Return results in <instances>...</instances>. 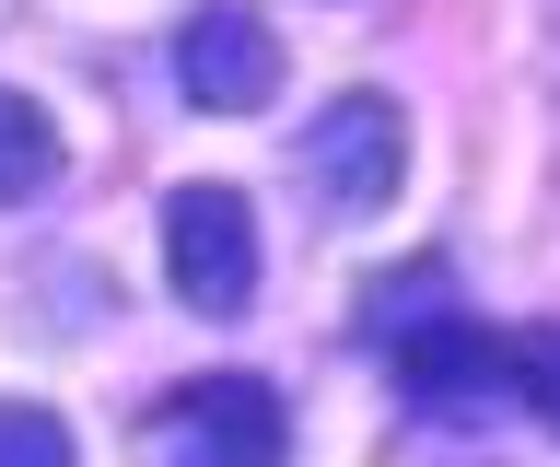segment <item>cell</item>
<instances>
[{
	"instance_id": "4",
	"label": "cell",
	"mask_w": 560,
	"mask_h": 467,
	"mask_svg": "<svg viewBox=\"0 0 560 467\" xmlns=\"http://www.w3.org/2000/svg\"><path fill=\"white\" fill-rule=\"evenodd\" d=\"M397 386H409V409H432V421H479L490 397H514V327H490V316H432L420 339H397Z\"/></svg>"
},
{
	"instance_id": "2",
	"label": "cell",
	"mask_w": 560,
	"mask_h": 467,
	"mask_svg": "<svg viewBox=\"0 0 560 467\" xmlns=\"http://www.w3.org/2000/svg\"><path fill=\"white\" fill-rule=\"evenodd\" d=\"M164 467H280L292 456V409L269 374H187L152 421Z\"/></svg>"
},
{
	"instance_id": "6",
	"label": "cell",
	"mask_w": 560,
	"mask_h": 467,
	"mask_svg": "<svg viewBox=\"0 0 560 467\" xmlns=\"http://www.w3.org/2000/svg\"><path fill=\"white\" fill-rule=\"evenodd\" d=\"M47 187H59V117L0 82V211H24V199H47Z\"/></svg>"
},
{
	"instance_id": "3",
	"label": "cell",
	"mask_w": 560,
	"mask_h": 467,
	"mask_svg": "<svg viewBox=\"0 0 560 467\" xmlns=\"http://www.w3.org/2000/svg\"><path fill=\"white\" fill-rule=\"evenodd\" d=\"M304 176L327 187V211H385L409 176V117L397 94H327L304 117Z\"/></svg>"
},
{
	"instance_id": "1",
	"label": "cell",
	"mask_w": 560,
	"mask_h": 467,
	"mask_svg": "<svg viewBox=\"0 0 560 467\" xmlns=\"http://www.w3.org/2000/svg\"><path fill=\"white\" fill-rule=\"evenodd\" d=\"M164 281L187 316H245L257 304V199L222 176L164 187Z\"/></svg>"
},
{
	"instance_id": "9",
	"label": "cell",
	"mask_w": 560,
	"mask_h": 467,
	"mask_svg": "<svg viewBox=\"0 0 560 467\" xmlns=\"http://www.w3.org/2000/svg\"><path fill=\"white\" fill-rule=\"evenodd\" d=\"M514 397L560 432V327H514Z\"/></svg>"
},
{
	"instance_id": "5",
	"label": "cell",
	"mask_w": 560,
	"mask_h": 467,
	"mask_svg": "<svg viewBox=\"0 0 560 467\" xmlns=\"http://www.w3.org/2000/svg\"><path fill=\"white\" fill-rule=\"evenodd\" d=\"M175 94L199 117H257L280 94V47L269 24L245 12V0H210V12H187V36H175Z\"/></svg>"
},
{
	"instance_id": "8",
	"label": "cell",
	"mask_w": 560,
	"mask_h": 467,
	"mask_svg": "<svg viewBox=\"0 0 560 467\" xmlns=\"http://www.w3.org/2000/svg\"><path fill=\"white\" fill-rule=\"evenodd\" d=\"M0 467H82L70 456V421L35 409V397H0Z\"/></svg>"
},
{
	"instance_id": "7",
	"label": "cell",
	"mask_w": 560,
	"mask_h": 467,
	"mask_svg": "<svg viewBox=\"0 0 560 467\" xmlns=\"http://www.w3.org/2000/svg\"><path fill=\"white\" fill-rule=\"evenodd\" d=\"M432 316H455V281H444V257H420L409 281H374V292H362V327H374V351L420 339Z\"/></svg>"
}]
</instances>
